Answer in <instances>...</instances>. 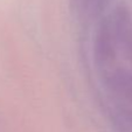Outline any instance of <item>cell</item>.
Segmentation results:
<instances>
[{
	"label": "cell",
	"instance_id": "obj_1",
	"mask_svg": "<svg viewBox=\"0 0 132 132\" xmlns=\"http://www.w3.org/2000/svg\"><path fill=\"white\" fill-rule=\"evenodd\" d=\"M109 0H71L72 12L81 20H92L106 7Z\"/></svg>",
	"mask_w": 132,
	"mask_h": 132
}]
</instances>
